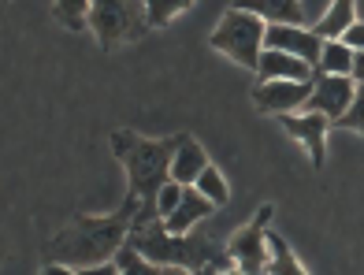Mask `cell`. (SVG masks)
<instances>
[{
  "label": "cell",
  "mask_w": 364,
  "mask_h": 275,
  "mask_svg": "<svg viewBox=\"0 0 364 275\" xmlns=\"http://www.w3.org/2000/svg\"><path fill=\"white\" fill-rule=\"evenodd\" d=\"M138 212H141V201L127 193L112 216H71L68 227L48 238L45 264H68V268L112 264L127 246L130 231H134Z\"/></svg>",
  "instance_id": "cell-1"
},
{
  "label": "cell",
  "mask_w": 364,
  "mask_h": 275,
  "mask_svg": "<svg viewBox=\"0 0 364 275\" xmlns=\"http://www.w3.org/2000/svg\"><path fill=\"white\" fill-rule=\"evenodd\" d=\"M175 149H178V134L175 138H141L134 131H115L112 134V153L127 171V193L141 201L134 231H141V227L160 220L156 198H160V190L171 183Z\"/></svg>",
  "instance_id": "cell-2"
},
{
  "label": "cell",
  "mask_w": 364,
  "mask_h": 275,
  "mask_svg": "<svg viewBox=\"0 0 364 275\" xmlns=\"http://www.w3.org/2000/svg\"><path fill=\"white\" fill-rule=\"evenodd\" d=\"M130 249H138L156 268H186V271H230L235 261L220 249L212 234H168L164 220L149 223L141 231H130Z\"/></svg>",
  "instance_id": "cell-3"
},
{
  "label": "cell",
  "mask_w": 364,
  "mask_h": 275,
  "mask_svg": "<svg viewBox=\"0 0 364 275\" xmlns=\"http://www.w3.org/2000/svg\"><path fill=\"white\" fill-rule=\"evenodd\" d=\"M264 38H268V23H264L260 15H253V11L230 4V8L223 11L220 26L212 30L208 45L216 48V53L230 56L238 68H245V71L257 75L260 56H264Z\"/></svg>",
  "instance_id": "cell-4"
},
{
  "label": "cell",
  "mask_w": 364,
  "mask_h": 275,
  "mask_svg": "<svg viewBox=\"0 0 364 275\" xmlns=\"http://www.w3.org/2000/svg\"><path fill=\"white\" fill-rule=\"evenodd\" d=\"M90 30L97 34L101 48L123 45V41H138L145 38L149 30V4H127V0H101V4H93L90 11Z\"/></svg>",
  "instance_id": "cell-5"
},
{
  "label": "cell",
  "mask_w": 364,
  "mask_h": 275,
  "mask_svg": "<svg viewBox=\"0 0 364 275\" xmlns=\"http://www.w3.org/2000/svg\"><path fill=\"white\" fill-rule=\"evenodd\" d=\"M272 212H275V205H260L257 216L227 238V257L245 275H264L268 271V231H272L268 223H272Z\"/></svg>",
  "instance_id": "cell-6"
},
{
  "label": "cell",
  "mask_w": 364,
  "mask_h": 275,
  "mask_svg": "<svg viewBox=\"0 0 364 275\" xmlns=\"http://www.w3.org/2000/svg\"><path fill=\"white\" fill-rule=\"evenodd\" d=\"M353 97H357V82H353V78L316 75V78H312V97H309L305 112H309V116H323V119H331V126H335L346 112H350Z\"/></svg>",
  "instance_id": "cell-7"
},
{
  "label": "cell",
  "mask_w": 364,
  "mask_h": 275,
  "mask_svg": "<svg viewBox=\"0 0 364 275\" xmlns=\"http://www.w3.org/2000/svg\"><path fill=\"white\" fill-rule=\"evenodd\" d=\"M264 48H272V53H287L294 60L309 63L312 71L320 68V56H323V41L312 34L309 26H268Z\"/></svg>",
  "instance_id": "cell-8"
},
{
  "label": "cell",
  "mask_w": 364,
  "mask_h": 275,
  "mask_svg": "<svg viewBox=\"0 0 364 275\" xmlns=\"http://www.w3.org/2000/svg\"><path fill=\"white\" fill-rule=\"evenodd\" d=\"M312 97V82H268L253 86V108L268 112V116H297L305 112Z\"/></svg>",
  "instance_id": "cell-9"
},
{
  "label": "cell",
  "mask_w": 364,
  "mask_h": 275,
  "mask_svg": "<svg viewBox=\"0 0 364 275\" xmlns=\"http://www.w3.org/2000/svg\"><path fill=\"white\" fill-rule=\"evenodd\" d=\"M279 126L297 138L309 149V160H312V168H323V160H327V131H331V119L323 116H309V112H301V116H279Z\"/></svg>",
  "instance_id": "cell-10"
},
{
  "label": "cell",
  "mask_w": 364,
  "mask_h": 275,
  "mask_svg": "<svg viewBox=\"0 0 364 275\" xmlns=\"http://www.w3.org/2000/svg\"><path fill=\"white\" fill-rule=\"evenodd\" d=\"M316 71L309 68V63L294 60L287 53H272V48H264L260 56V68H257V86H268V82H312Z\"/></svg>",
  "instance_id": "cell-11"
},
{
  "label": "cell",
  "mask_w": 364,
  "mask_h": 275,
  "mask_svg": "<svg viewBox=\"0 0 364 275\" xmlns=\"http://www.w3.org/2000/svg\"><path fill=\"white\" fill-rule=\"evenodd\" d=\"M208 156L201 149V141L190 138V134H178V149H175V160H171V183L178 186H197V179L208 171Z\"/></svg>",
  "instance_id": "cell-12"
},
{
  "label": "cell",
  "mask_w": 364,
  "mask_h": 275,
  "mask_svg": "<svg viewBox=\"0 0 364 275\" xmlns=\"http://www.w3.org/2000/svg\"><path fill=\"white\" fill-rule=\"evenodd\" d=\"M212 212H216V205H212L197 186H186V198H182V205L164 220V227H168V234H193L197 223L208 220Z\"/></svg>",
  "instance_id": "cell-13"
},
{
  "label": "cell",
  "mask_w": 364,
  "mask_h": 275,
  "mask_svg": "<svg viewBox=\"0 0 364 275\" xmlns=\"http://www.w3.org/2000/svg\"><path fill=\"white\" fill-rule=\"evenodd\" d=\"M357 23V8L350 4V0H338V4H331L316 23H312V34H316L320 41H342L346 30H350Z\"/></svg>",
  "instance_id": "cell-14"
},
{
  "label": "cell",
  "mask_w": 364,
  "mask_h": 275,
  "mask_svg": "<svg viewBox=\"0 0 364 275\" xmlns=\"http://www.w3.org/2000/svg\"><path fill=\"white\" fill-rule=\"evenodd\" d=\"M264 275H309L279 231H268V271Z\"/></svg>",
  "instance_id": "cell-15"
},
{
  "label": "cell",
  "mask_w": 364,
  "mask_h": 275,
  "mask_svg": "<svg viewBox=\"0 0 364 275\" xmlns=\"http://www.w3.org/2000/svg\"><path fill=\"white\" fill-rule=\"evenodd\" d=\"M238 8L260 15L268 26H305V8L290 4V0H279V4H238Z\"/></svg>",
  "instance_id": "cell-16"
},
{
  "label": "cell",
  "mask_w": 364,
  "mask_h": 275,
  "mask_svg": "<svg viewBox=\"0 0 364 275\" xmlns=\"http://www.w3.org/2000/svg\"><path fill=\"white\" fill-rule=\"evenodd\" d=\"M316 75H338V78H350V75H353V48H350V45H342V41H323V56H320Z\"/></svg>",
  "instance_id": "cell-17"
},
{
  "label": "cell",
  "mask_w": 364,
  "mask_h": 275,
  "mask_svg": "<svg viewBox=\"0 0 364 275\" xmlns=\"http://www.w3.org/2000/svg\"><path fill=\"white\" fill-rule=\"evenodd\" d=\"M197 190L205 193V198L216 205V208H223L227 201H230V186H227V179L220 175V168H208L201 179H197Z\"/></svg>",
  "instance_id": "cell-18"
},
{
  "label": "cell",
  "mask_w": 364,
  "mask_h": 275,
  "mask_svg": "<svg viewBox=\"0 0 364 275\" xmlns=\"http://www.w3.org/2000/svg\"><path fill=\"white\" fill-rule=\"evenodd\" d=\"M90 11H93V4H56L53 19L63 30H90Z\"/></svg>",
  "instance_id": "cell-19"
},
{
  "label": "cell",
  "mask_w": 364,
  "mask_h": 275,
  "mask_svg": "<svg viewBox=\"0 0 364 275\" xmlns=\"http://www.w3.org/2000/svg\"><path fill=\"white\" fill-rule=\"evenodd\" d=\"M115 264L123 268L119 275H160V271H164V268H156V264H149L145 257H141L138 249H130V246H123V249H119Z\"/></svg>",
  "instance_id": "cell-20"
},
{
  "label": "cell",
  "mask_w": 364,
  "mask_h": 275,
  "mask_svg": "<svg viewBox=\"0 0 364 275\" xmlns=\"http://www.w3.org/2000/svg\"><path fill=\"white\" fill-rule=\"evenodd\" d=\"M335 131H357V134H364V86H357V97H353V104H350V112L335 123Z\"/></svg>",
  "instance_id": "cell-21"
},
{
  "label": "cell",
  "mask_w": 364,
  "mask_h": 275,
  "mask_svg": "<svg viewBox=\"0 0 364 275\" xmlns=\"http://www.w3.org/2000/svg\"><path fill=\"white\" fill-rule=\"evenodd\" d=\"M182 198H186V186H178V183H168L160 190V198H156V208H160V220H168L175 208L182 205Z\"/></svg>",
  "instance_id": "cell-22"
},
{
  "label": "cell",
  "mask_w": 364,
  "mask_h": 275,
  "mask_svg": "<svg viewBox=\"0 0 364 275\" xmlns=\"http://www.w3.org/2000/svg\"><path fill=\"white\" fill-rule=\"evenodd\" d=\"M182 11H190V4H149V26H168L175 15H182Z\"/></svg>",
  "instance_id": "cell-23"
},
{
  "label": "cell",
  "mask_w": 364,
  "mask_h": 275,
  "mask_svg": "<svg viewBox=\"0 0 364 275\" xmlns=\"http://www.w3.org/2000/svg\"><path fill=\"white\" fill-rule=\"evenodd\" d=\"M342 45H350L353 53H364V23H353L350 30H346V38H342Z\"/></svg>",
  "instance_id": "cell-24"
},
{
  "label": "cell",
  "mask_w": 364,
  "mask_h": 275,
  "mask_svg": "<svg viewBox=\"0 0 364 275\" xmlns=\"http://www.w3.org/2000/svg\"><path fill=\"white\" fill-rule=\"evenodd\" d=\"M119 271H123V268L115 264V261H112V264H97V268H78V275H119Z\"/></svg>",
  "instance_id": "cell-25"
},
{
  "label": "cell",
  "mask_w": 364,
  "mask_h": 275,
  "mask_svg": "<svg viewBox=\"0 0 364 275\" xmlns=\"http://www.w3.org/2000/svg\"><path fill=\"white\" fill-rule=\"evenodd\" d=\"M350 78L357 86H364V53H353V75Z\"/></svg>",
  "instance_id": "cell-26"
},
{
  "label": "cell",
  "mask_w": 364,
  "mask_h": 275,
  "mask_svg": "<svg viewBox=\"0 0 364 275\" xmlns=\"http://www.w3.org/2000/svg\"><path fill=\"white\" fill-rule=\"evenodd\" d=\"M38 275H78V268H68V264H45Z\"/></svg>",
  "instance_id": "cell-27"
},
{
  "label": "cell",
  "mask_w": 364,
  "mask_h": 275,
  "mask_svg": "<svg viewBox=\"0 0 364 275\" xmlns=\"http://www.w3.org/2000/svg\"><path fill=\"white\" fill-rule=\"evenodd\" d=\"M160 275H208V271H186V268H164Z\"/></svg>",
  "instance_id": "cell-28"
},
{
  "label": "cell",
  "mask_w": 364,
  "mask_h": 275,
  "mask_svg": "<svg viewBox=\"0 0 364 275\" xmlns=\"http://www.w3.org/2000/svg\"><path fill=\"white\" fill-rule=\"evenodd\" d=\"M208 275H245V271H238V268H230V271H208Z\"/></svg>",
  "instance_id": "cell-29"
}]
</instances>
